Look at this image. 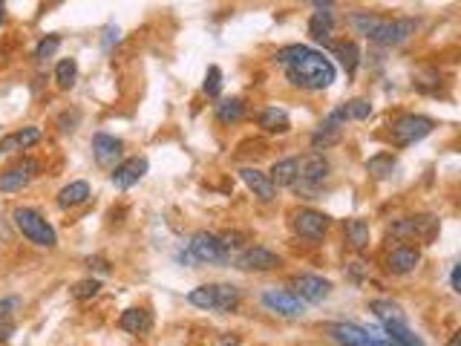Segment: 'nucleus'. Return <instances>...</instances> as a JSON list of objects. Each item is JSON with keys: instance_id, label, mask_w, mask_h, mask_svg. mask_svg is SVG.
<instances>
[{"instance_id": "nucleus-10", "label": "nucleus", "mask_w": 461, "mask_h": 346, "mask_svg": "<svg viewBox=\"0 0 461 346\" xmlns=\"http://www.w3.org/2000/svg\"><path fill=\"white\" fill-rule=\"evenodd\" d=\"M326 335L343 346H387L383 340L372 337L369 329L358 326V323H329L326 326Z\"/></svg>"}, {"instance_id": "nucleus-12", "label": "nucleus", "mask_w": 461, "mask_h": 346, "mask_svg": "<svg viewBox=\"0 0 461 346\" xmlns=\"http://www.w3.org/2000/svg\"><path fill=\"white\" fill-rule=\"evenodd\" d=\"M38 171H41V162H35V159H24V162L12 165L9 171L0 173V190L12 193V190L26 188V185H29V182L38 176Z\"/></svg>"}, {"instance_id": "nucleus-43", "label": "nucleus", "mask_w": 461, "mask_h": 346, "mask_svg": "<svg viewBox=\"0 0 461 346\" xmlns=\"http://www.w3.org/2000/svg\"><path fill=\"white\" fill-rule=\"evenodd\" d=\"M0 240H4V243H9V240H12V228H9V220H4V217H0Z\"/></svg>"}, {"instance_id": "nucleus-36", "label": "nucleus", "mask_w": 461, "mask_h": 346, "mask_svg": "<svg viewBox=\"0 0 461 346\" xmlns=\"http://www.w3.org/2000/svg\"><path fill=\"white\" fill-rule=\"evenodd\" d=\"M98 292H101V280H96V277H87V280L72 286V297L75 300H93Z\"/></svg>"}, {"instance_id": "nucleus-33", "label": "nucleus", "mask_w": 461, "mask_h": 346, "mask_svg": "<svg viewBox=\"0 0 461 346\" xmlns=\"http://www.w3.org/2000/svg\"><path fill=\"white\" fill-rule=\"evenodd\" d=\"M188 303L196 309H216V286H196L188 292Z\"/></svg>"}, {"instance_id": "nucleus-42", "label": "nucleus", "mask_w": 461, "mask_h": 346, "mask_svg": "<svg viewBox=\"0 0 461 346\" xmlns=\"http://www.w3.org/2000/svg\"><path fill=\"white\" fill-rule=\"evenodd\" d=\"M461 265H452V274H450V286H452V292H461Z\"/></svg>"}, {"instance_id": "nucleus-3", "label": "nucleus", "mask_w": 461, "mask_h": 346, "mask_svg": "<svg viewBox=\"0 0 461 346\" xmlns=\"http://www.w3.org/2000/svg\"><path fill=\"white\" fill-rule=\"evenodd\" d=\"M432 127H435V121H432V118H427V116H415V113H407V116H398V118L392 121L390 136H392V142H395L398 148H407V145L421 142L424 136H430V133H432Z\"/></svg>"}, {"instance_id": "nucleus-23", "label": "nucleus", "mask_w": 461, "mask_h": 346, "mask_svg": "<svg viewBox=\"0 0 461 346\" xmlns=\"http://www.w3.org/2000/svg\"><path fill=\"white\" fill-rule=\"evenodd\" d=\"M118 326H121L124 332H130V335H144V332H150L153 317H150L147 309H127V312H121Z\"/></svg>"}, {"instance_id": "nucleus-13", "label": "nucleus", "mask_w": 461, "mask_h": 346, "mask_svg": "<svg viewBox=\"0 0 461 346\" xmlns=\"http://www.w3.org/2000/svg\"><path fill=\"white\" fill-rule=\"evenodd\" d=\"M147 159L144 156H133V159H124V162H118L116 168H113V173H110V182L118 188V190H127V188H133L138 179H144V173H147Z\"/></svg>"}, {"instance_id": "nucleus-9", "label": "nucleus", "mask_w": 461, "mask_h": 346, "mask_svg": "<svg viewBox=\"0 0 461 346\" xmlns=\"http://www.w3.org/2000/svg\"><path fill=\"white\" fill-rule=\"evenodd\" d=\"M343 127H346V116H343V110L338 107V110H332V113L320 121V127L312 133V148H315V153H320V151L338 145L340 138H343Z\"/></svg>"}, {"instance_id": "nucleus-22", "label": "nucleus", "mask_w": 461, "mask_h": 346, "mask_svg": "<svg viewBox=\"0 0 461 346\" xmlns=\"http://www.w3.org/2000/svg\"><path fill=\"white\" fill-rule=\"evenodd\" d=\"M265 176H268V182L274 185V190H277V188H291V185L297 182V159H294V156L280 159V162L271 168V173H265Z\"/></svg>"}, {"instance_id": "nucleus-25", "label": "nucleus", "mask_w": 461, "mask_h": 346, "mask_svg": "<svg viewBox=\"0 0 461 346\" xmlns=\"http://www.w3.org/2000/svg\"><path fill=\"white\" fill-rule=\"evenodd\" d=\"M260 127H263L265 133H288L291 118H288V113H285L283 107H265V110L260 113Z\"/></svg>"}, {"instance_id": "nucleus-44", "label": "nucleus", "mask_w": 461, "mask_h": 346, "mask_svg": "<svg viewBox=\"0 0 461 346\" xmlns=\"http://www.w3.org/2000/svg\"><path fill=\"white\" fill-rule=\"evenodd\" d=\"M12 332H15V323H0V340H9L12 337Z\"/></svg>"}, {"instance_id": "nucleus-27", "label": "nucleus", "mask_w": 461, "mask_h": 346, "mask_svg": "<svg viewBox=\"0 0 461 346\" xmlns=\"http://www.w3.org/2000/svg\"><path fill=\"white\" fill-rule=\"evenodd\" d=\"M369 312H375V317L380 323H404V309L392 300H372Z\"/></svg>"}, {"instance_id": "nucleus-34", "label": "nucleus", "mask_w": 461, "mask_h": 346, "mask_svg": "<svg viewBox=\"0 0 461 346\" xmlns=\"http://www.w3.org/2000/svg\"><path fill=\"white\" fill-rule=\"evenodd\" d=\"M343 116H346V121L349 118H355V121H363V118H369L372 116V104L366 101V98H352V101H346L343 107Z\"/></svg>"}, {"instance_id": "nucleus-8", "label": "nucleus", "mask_w": 461, "mask_h": 346, "mask_svg": "<svg viewBox=\"0 0 461 346\" xmlns=\"http://www.w3.org/2000/svg\"><path fill=\"white\" fill-rule=\"evenodd\" d=\"M329 176V162L323 153H309L297 159V188L303 190H315L318 185H323V179Z\"/></svg>"}, {"instance_id": "nucleus-30", "label": "nucleus", "mask_w": 461, "mask_h": 346, "mask_svg": "<svg viewBox=\"0 0 461 346\" xmlns=\"http://www.w3.org/2000/svg\"><path fill=\"white\" fill-rule=\"evenodd\" d=\"M332 52L340 58V63L346 66V73L355 76V69H358V63H360V49H358V44H352V41H346V44H332Z\"/></svg>"}, {"instance_id": "nucleus-48", "label": "nucleus", "mask_w": 461, "mask_h": 346, "mask_svg": "<svg viewBox=\"0 0 461 346\" xmlns=\"http://www.w3.org/2000/svg\"><path fill=\"white\" fill-rule=\"evenodd\" d=\"M0 61H4V52H0Z\"/></svg>"}, {"instance_id": "nucleus-17", "label": "nucleus", "mask_w": 461, "mask_h": 346, "mask_svg": "<svg viewBox=\"0 0 461 346\" xmlns=\"http://www.w3.org/2000/svg\"><path fill=\"white\" fill-rule=\"evenodd\" d=\"M121 138H116V136H110V133H96L93 136V156H96V162L98 165H113L118 156H121Z\"/></svg>"}, {"instance_id": "nucleus-11", "label": "nucleus", "mask_w": 461, "mask_h": 346, "mask_svg": "<svg viewBox=\"0 0 461 346\" xmlns=\"http://www.w3.org/2000/svg\"><path fill=\"white\" fill-rule=\"evenodd\" d=\"M294 231L305 240H323L329 231V217L323 211H315V208H303L294 214Z\"/></svg>"}, {"instance_id": "nucleus-41", "label": "nucleus", "mask_w": 461, "mask_h": 346, "mask_svg": "<svg viewBox=\"0 0 461 346\" xmlns=\"http://www.w3.org/2000/svg\"><path fill=\"white\" fill-rule=\"evenodd\" d=\"M87 265H90V268H96V271H101V274H107V271H110V263H107L104 257H90V260H87Z\"/></svg>"}, {"instance_id": "nucleus-35", "label": "nucleus", "mask_w": 461, "mask_h": 346, "mask_svg": "<svg viewBox=\"0 0 461 346\" xmlns=\"http://www.w3.org/2000/svg\"><path fill=\"white\" fill-rule=\"evenodd\" d=\"M378 24H380L378 15H369V12H355V15H352V29H355L358 35H363V38H369V35L375 32Z\"/></svg>"}, {"instance_id": "nucleus-38", "label": "nucleus", "mask_w": 461, "mask_h": 346, "mask_svg": "<svg viewBox=\"0 0 461 346\" xmlns=\"http://www.w3.org/2000/svg\"><path fill=\"white\" fill-rule=\"evenodd\" d=\"M202 90H205V96H211V98H216V96L222 93V69H219V66H208Z\"/></svg>"}, {"instance_id": "nucleus-19", "label": "nucleus", "mask_w": 461, "mask_h": 346, "mask_svg": "<svg viewBox=\"0 0 461 346\" xmlns=\"http://www.w3.org/2000/svg\"><path fill=\"white\" fill-rule=\"evenodd\" d=\"M240 179H243L245 188H248L257 199H263V202H271V199L277 196V190H274V185L268 182V176H265L263 171H257V168H243V171H240Z\"/></svg>"}, {"instance_id": "nucleus-20", "label": "nucleus", "mask_w": 461, "mask_h": 346, "mask_svg": "<svg viewBox=\"0 0 461 346\" xmlns=\"http://www.w3.org/2000/svg\"><path fill=\"white\" fill-rule=\"evenodd\" d=\"M421 263V254H418V248H410V245H398L392 254H390V263H387V268L392 271V274H410V271H415V265Z\"/></svg>"}, {"instance_id": "nucleus-29", "label": "nucleus", "mask_w": 461, "mask_h": 346, "mask_svg": "<svg viewBox=\"0 0 461 346\" xmlns=\"http://www.w3.org/2000/svg\"><path fill=\"white\" fill-rule=\"evenodd\" d=\"M237 306H240V289L237 286H230V283L216 286V309L213 312L228 315V312H234Z\"/></svg>"}, {"instance_id": "nucleus-15", "label": "nucleus", "mask_w": 461, "mask_h": 346, "mask_svg": "<svg viewBox=\"0 0 461 346\" xmlns=\"http://www.w3.org/2000/svg\"><path fill=\"white\" fill-rule=\"evenodd\" d=\"M237 265L245 268V271H271V268L280 265V257L271 248H265V245H254V248H248V251L240 254Z\"/></svg>"}, {"instance_id": "nucleus-45", "label": "nucleus", "mask_w": 461, "mask_h": 346, "mask_svg": "<svg viewBox=\"0 0 461 346\" xmlns=\"http://www.w3.org/2000/svg\"><path fill=\"white\" fill-rule=\"evenodd\" d=\"M219 346H240V340L230 335V337H219Z\"/></svg>"}, {"instance_id": "nucleus-31", "label": "nucleus", "mask_w": 461, "mask_h": 346, "mask_svg": "<svg viewBox=\"0 0 461 346\" xmlns=\"http://www.w3.org/2000/svg\"><path fill=\"white\" fill-rule=\"evenodd\" d=\"M346 237H349L352 248L363 251L369 245V223L366 220H346Z\"/></svg>"}, {"instance_id": "nucleus-24", "label": "nucleus", "mask_w": 461, "mask_h": 346, "mask_svg": "<svg viewBox=\"0 0 461 346\" xmlns=\"http://www.w3.org/2000/svg\"><path fill=\"white\" fill-rule=\"evenodd\" d=\"M90 199V185L87 182H69L66 188H61V193H58V208H78V205H84Z\"/></svg>"}, {"instance_id": "nucleus-47", "label": "nucleus", "mask_w": 461, "mask_h": 346, "mask_svg": "<svg viewBox=\"0 0 461 346\" xmlns=\"http://www.w3.org/2000/svg\"><path fill=\"white\" fill-rule=\"evenodd\" d=\"M6 21V6H0V24Z\"/></svg>"}, {"instance_id": "nucleus-1", "label": "nucleus", "mask_w": 461, "mask_h": 346, "mask_svg": "<svg viewBox=\"0 0 461 346\" xmlns=\"http://www.w3.org/2000/svg\"><path fill=\"white\" fill-rule=\"evenodd\" d=\"M277 63L285 66V78L294 84V87H303V90H326L335 84V63L318 52V49H309L303 44H291V46H283L277 55H274Z\"/></svg>"}, {"instance_id": "nucleus-16", "label": "nucleus", "mask_w": 461, "mask_h": 346, "mask_svg": "<svg viewBox=\"0 0 461 346\" xmlns=\"http://www.w3.org/2000/svg\"><path fill=\"white\" fill-rule=\"evenodd\" d=\"M335 4H315V15L309 21V35L320 44H329L332 35V24H335Z\"/></svg>"}, {"instance_id": "nucleus-2", "label": "nucleus", "mask_w": 461, "mask_h": 346, "mask_svg": "<svg viewBox=\"0 0 461 346\" xmlns=\"http://www.w3.org/2000/svg\"><path fill=\"white\" fill-rule=\"evenodd\" d=\"M12 223H15V228L32 243V245H38V248H55L58 245V234H55V228L46 223V217L44 214H38L35 208H15L12 211Z\"/></svg>"}, {"instance_id": "nucleus-28", "label": "nucleus", "mask_w": 461, "mask_h": 346, "mask_svg": "<svg viewBox=\"0 0 461 346\" xmlns=\"http://www.w3.org/2000/svg\"><path fill=\"white\" fill-rule=\"evenodd\" d=\"M75 78H78V63H75V58H61L55 66V84L61 90H72Z\"/></svg>"}, {"instance_id": "nucleus-5", "label": "nucleus", "mask_w": 461, "mask_h": 346, "mask_svg": "<svg viewBox=\"0 0 461 346\" xmlns=\"http://www.w3.org/2000/svg\"><path fill=\"white\" fill-rule=\"evenodd\" d=\"M418 24L412 18H380V24L375 26V32L369 35V41L380 44V46H395V44H404L410 35H415Z\"/></svg>"}, {"instance_id": "nucleus-32", "label": "nucleus", "mask_w": 461, "mask_h": 346, "mask_svg": "<svg viewBox=\"0 0 461 346\" xmlns=\"http://www.w3.org/2000/svg\"><path fill=\"white\" fill-rule=\"evenodd\" d=\"M366 171H369L375 179H387V176H392V171H395V156H392V153H378V156H372V159L366 162Z\"/></svg>"}, {"instance_id": "nucleus-7", "label": "nucleus", "mask_w": 461, "mask_h": 346, "mask_svg": "<svg viewBox=\"0 0 461 346\" xmlns=\"http://www.w3.org/2000/svg\"><path fill=\"white\" fill-rule=\"evenodd\" d=\"M288 292L300 300V303H320L323 297H329L332 292V283L323 280V277H315V274H297L288 280Z\"/></svg>"}, {"instance_id": "nucleus-39", "label": "nucleus", "mask_w": 461, "mask_h": 346, "mask_svg": "<svg viewBox=\"0 0 461 346\" xmlns=\"http://www.w3.org/2000/svg\"><path fill=\"white\" fill-rule=\"evenodd\" d=\"M21 309V297L0 300V323H15V312Z\"/></svg>"}, {"instance_id": "nucleus-26", "label": "nucleus", "mask_w": 461, "mask_h": 346, "mask_svg": "<svg viewBox=\"0 0 461 346\" xmlns=\"http://www.w3.org/2000/svg\"><path fill=\"white\" fill-rule=\"evenodd\" d=\"M213 113H216V121H222V124H237L245 116V104L240 98H222L213 107Z\"/></svg>"}, {"instance_id": "nucleus-40", "label": "nucleus", "mask_w": 461, "mask_h": 346, "mask_svg": "<svg viewBox=\"0 0 461 346\" xmlns=\"http://www.w3.org/2000/svg\"><path fill=\"white\" fill-rule=\"evenodd\" d=\"M243 243H245V237H243L240 231H230V234H222V237H219V245H222V251H225L228 257H230V251H240Z\"/></svg>"}, {"instance_id": "nucleus-14", "label": "nucleus", "mask_w": 461, "mask_h": 346, "mask_svg": "<svg viewBox=\"0 0 461 346\" xmlns=\"http://www.w3.org/2000/svg\"><path fill=\"white\" fill-rule=\"evenodd\" d=\"M263 306L271 309L274 315H283V317H300L305 312V306L285 289H271L263 295Z\"/></svg>"}, {"instance_id": "nucleus-46", "label": "nucleus", "mask_w": 461, "mask_h": 346, "mask_svg": "<svg viewBox=\"0 0 461 346\" xmlns=\"http://www.w3.org/2000/svg\"><path fill=\"white\" fill-rule=\"evenodd\" d=\"M458 340H461V332H452V337H450L447 346H458Z\"/></svg>"}, {"instance_id": "nucleus-18", "label": "nucleus", "mask_w": 461, "mask_h": 346, "mask_svg": "<svg viewBox=\"0 0 461 346\" xmlns=\"http://www.w3.org/2000/svg\"><path fill=\"white\" fill-rule=\"evenodd\" d=\"M41 142V130L38 127H24L9 136L0 138V153H15V151H29Z\"/></svg>"}, {"instance_id": "nucleus-6", "label": "nucleus", "mask_w": 461, "mask_h": 346, "mask_svg": "<svg viewBox=\"0 0 461 346\" xmlns=\"http://www.w3.org/2000/svg\"><path fill=\"white\" fill-rule=\"evenodd\" d=\"M188 254L193 257V263H208V265H225V263L230 260V257L222 251L219 237H216V234H208V231H199V234L191 237Z\"/></svg>"}, {"instance_id": "nucleus-37", "label": "nucleus", "mask_w": 461, "mask_h": 346, "mask_svg": "<svg viewBox=\"0 0 461 346\" xmlns=\"http://www.w3.org/2000/svg\"><path fill=\"white\" fill-rule=\"evenodd\" d=\"M58 46H61V35H46V38H41V44L35 46V61L44 63L46 58H52V55L58 52Z\"/></svg>"}, {"instance_id": "nucleus-21", "label": "nucleus", "mask_w": 461, "mask_h": 346, "mask_svg": "<svg viewBox=\"0 0 461 346\" xmlns=\"http://www.w3.org/2000/svg\"><path fill=\"white\" fill-rule=\"evenodd\" d=\"M383 340L392 346H424V340L407 323H383Z\"/></svg>"}, {"instance_id": "nucleus-4", "label": "nucleus", "mask_w": 461, "mask_h": 346, "mask_svg": "<svg viewBox=\"0 0 461 346\" xmlns=\"http://www.w3.org/2000/svg\"><path fill=\"white\" fill-rule=\"evenodd\" d=\"M438 228H441L438 217H432V214H415V217H404V220L392 223L390 234L398 237V240H424V243H430V240H435Z\"/></svg>"}]
</instances>
